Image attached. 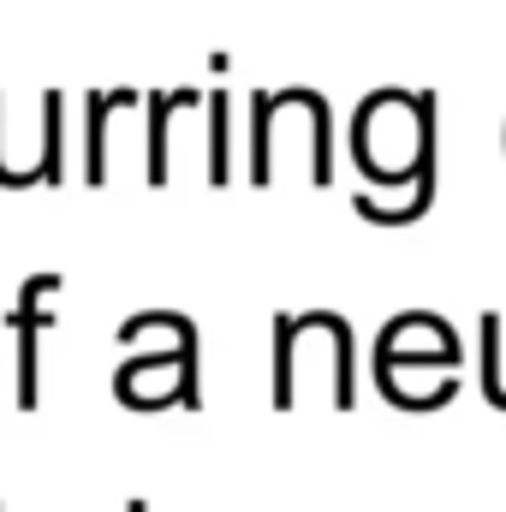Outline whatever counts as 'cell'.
<instances>
[{"label": "cell", "mask_w": 506, "mask_h": 512, "mask_svg": "<svg viewBox=\"0 0 506 512\" xmlns=\"http://www.w3.org/2000/svg\"><path fill=\"white\" fill-rule=\"evenodd\" d=\"M352 155H358V173L381 191L411 185L417 167L435 155V90L364 96V108L352 120Z\"/></svg>", "instance_id": "1"}, {"label": "cell", "mask_w": 506, "mask_h": 512, "mask_svg": "<svg viewBox=\"0 0 506 512\" xmlns=\"http://www.w3.org/2000/svg\"><path fill=\"white\" fill-rule=\"evenodd\" d=\"M399 370H423V376L429 370H459V334L429 310L393 316L376 340V382L399 376Z\"/></svg>", "instance_id": "2"}, {"label": "cell", "mask_w": 506, "mask_h": 512, "mask_svg": "<svg viewBox=\"0 0 506 512\" xmlns=\"http://www.w3.org/2000/svg\"><path fill=\"white\" fill-rule=\"evenodd\" d=\"M60 298V274H30L18 286L12 304V358H18V411L42 405V334L54 328V304Z\"/></svg>", "instance_id": "3"}, {"label": "cell", "mask_w": 506, "mask_h": 512, "mask_svg": "<svg viewBox=\"0 0 506 512\" xmlns=\"http://www.w3.org/2000/svg\"><path fill=\"white\" fill-rule=\"evenodd\" d=\"M114 393L131 411H161V405H203L197 399V358H161V352H131L114 376Z\"/></svg>", "instance_id": "4"}, {"label": "cell", "mask_w": 506, "mask_h": 512, "mask_svg": "<svg viewBox=\"0 0 506 512\" xmlns=\"http://www.w3.org/2000/svg\"><path fill=\"white\" fill-rule=\"evenodd\" d=\"M120 346L126 352H161V358H197V328L179 310H143L120 322Z\"/></svg>", "instance_id": "5"}, {"label": "cell", "mask_w": 506, "mask_h": 512, "mask_svg": "<svg viewBox=\"0 0 506 512\" xmlns=\"http://www.w3.org/2000/svg\"><path fill=\"white\" fill-rule=\"evenodd\" d=\"M429 203H435V155L417 167V179H411V197H405V203H376V197H358L352 209H358L364 221H376V227H411V221H423V215H429Z\"/></svg>", "instance_id": "6"}, {"label": "cell", "mask_w": 506, "mask_h": 512, "mask_svg": "<svg viewBox=\"0 0 506 512\" xmlns=\"http://www.w3.org/2000/svg\"><path fill=\"white\" fill-rule=\"evenodd\" d=\"M137 96V90H90L84 96V108H90V143H84V179L90 185H108V120H114V108Z\"/></svg>", "instance_id": "7"}, {"label": "cell", "mask_w": 506, "mask_h": 512, "mask_svg": "<svg viewBox=\"0 0 506 512\" xmlns=\"http://www.w3.org/2000/svg\"><path fill=\"white\" fill-rule=\"evenodd\" d=\"M36 167H42V185L66 179V96L60 90L42 96V149H36Z\"/></svg>", "instance_id": "8"}, {"label": "cell", "mask_w": 506, "mask_h": 512, "mask_svg": "<svg viewBox=\"0 0 506 512\" xmlns=\"http://www.w3.org/2000/svg\"><path fill=\"white\" fill-rule=\"evenodd\" d=\"M227 126H233V102H227V90H215L209 96V179L215 185L233 179V137H227Z\"/></svg>", "instance_id": "9"}, {"label": "cell", "mask_w": 506, "mask_h": 512, "mask_svg": "<svg viewBox=\"0 0 506 512\" xmlns=\"http://www.w3.org/2000/svg\"><path fill=\"white\" fill-rule=\"evenodd\" d=\"M143 102H149V185H167V126H173L179 90H173V96L155 90V96H143Z\"/></svg>", "instance_id": "10"}, {"label": "cell", "mask_w": 506, "mask_h": 512, "mask_svg": "<svg viewBox=\"0 0 506 512\" xmlns=\"http://www.w3.org/2000/svg\"><path fill=\"white\" fill-rule=\"evenodd\" d=\"M126 512H149V507H143V501H131V507H126Z\"/></svg>", "instance_id": "11"}]
</instances>
